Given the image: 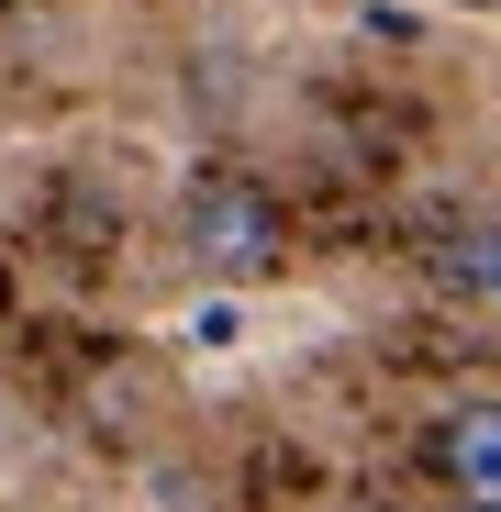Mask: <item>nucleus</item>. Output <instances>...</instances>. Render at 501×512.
<instances>
[{
  "instance_id": "obj_1",
  "label": "nucleus",
  "mask_w": 501,
  "mask_h": 512,
  "mask_svg": "<svg viewBox=\"0 0 501 512\" xmlns=\"http://www.w3.org/2000/svg\"><path fill=\"white\" fill-rule=\"evenodd\" d=\"M279 245H290V223H279V201L245 179V167H201L179 190V256L201 279H268Z\"/></svg>"
},
{
  "instance_id": "obj_2",
  "label": "nucleus",
  "mask_w": 501,
  "mask_h": 512,
  "mask_svg": "<svg viewBox=\"0 0 501 512\" xmlns=\"http://www.w3.org/2000/svg\"><path fill=\"white\" fill-rule=\"evenodd\" d=\"M424 457H435V479H446L457 512H501V401H446Z\"/></svg>"
},
{
  "instance_id": "obj_3",
  "label": "nucleus",
  "mask_w": 501,
  "mask_h": 512,
  "mask_svg": "<svg viewBox=\"0 0 501 512\" xmlns=\"http://www.w3.org/2000/svg\"><path fill=\"white\" fill-rule=\"evenodd\" d=\"M435 268H446V279H457V290H468L479 312H501V223H479V234H457V245L435 256Z\"/></svg>"
}]
</instances>
